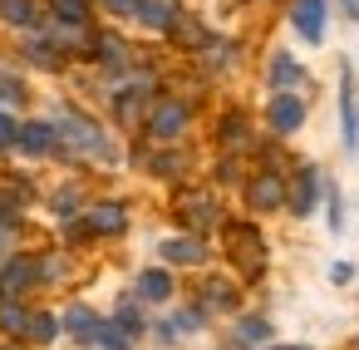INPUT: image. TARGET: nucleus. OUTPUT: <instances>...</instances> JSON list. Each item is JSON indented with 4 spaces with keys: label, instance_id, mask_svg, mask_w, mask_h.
<instances>
[{
    "label": "nucleus",
    "instance_id": "1",
    "mask_svg": "<svg viewBox=\"0 0 359 350\" xmlns=\"http://www.w3.org/2000/svg\"><path fill=\"white\" fill-rule=\"evenodd\" d=\"M226 247H231V261H236L246 276H261V266H266V247H261L256 227H246V222L226 227Z\"/></svg>",
    "mask_w": 359,
    "mask_h": 350
},
{
    "label": "nucleus",
    "instance_id": "2",
    "mask_svg": "<svg viewBox=\"0 0 359 350\" xmlns=\"http://www.w3.org/2000/svg\"><path fill=\"white\" fill-rule=\"evenodd\" d=\"M148 129H153L158 143H168V138H177V134L187 129V109H182L177 99H163V104L153 109V124H148Z\"/></svg>",
    "mask_w": 359,
    "mask_h": 350
},
{
    "label": "nucleus",
    "instance_id": "3",
    "mask_svg": "<svg viewBox=\"0 0 359 350\" xmlns=\"http://www.w3.org/2000/svg\"><path fill=\"white\" fill-rule=\"evenodd\" d=\"M246 197H251V207H256V212H271V207H280V202H285V183H280L276 173H256V183L246 188Z\"/></svg>",
    "mask_w": 359,
    "mask_h": 350
},
{
    "label": "nucleus",
    "instance_id": "4",
    "mask_svg": "<svg viewBox=\"0 0 359 350\" xmlns=\"http://www.w3.org/2000/svg\"><path fill=\"white\" fill-rule=\"evenodd\" d=\"M295 30L310 40V45H320V35H325V0H295Z\"/></svg>",
    "mask_w": 359,
    "mask_h": 350
},
{
    "label": "nucleus",
    "instance_id": "5",
    "mask_svg": "<svg viewBox=\"0 0 359 350\" xmlns=\"http://www.w3.org/2000/svg\"><path fill=\"white\" fill-rule=\"evenodd\" d=\"M177 212H182L187 227H212V222H217V202H212L207 193H182V197H177Z\"/></svg>",
    "mask_w": 359,
    "mask_h": 350
},
{
    "label": "nucleus",
    "instance_id": "6",
    "mask_svg": "<svg viewBox=\"0 0 359 350\" xmlns=\"http://www.w3.org/2000/svg\"><path fill=\"white\" fill-rule=\"evenodd\" d=\"M300 119H305V104H300L295 94H276V99H271V124H276L280 134H295Z\"/></svg>",
    "mask_w": 359,
    "mask_h": 350
},
{
    "label": "nucleus",
    "instance_id": "7",
    "mask_svg": "<svg viewBox=\"0 0 359 350\" xmlns=\"http://www.w3.org/2000/svg\"><path fill=\"white\" fill-rule=\"evenodd\" d=\"M60 134H69L74 148H89V153H104V138L89 119H60Z\"/></svg>",
    "mask_w": 359,
    "mask_h": 350
},
{
    "label": "nucleus",
    "instance_id": "8",
    "mask_svg": "<svg viewBox=\"0 0 359 350\" xmlns=\"http://www.w3.org/2000/svg\"><path fill=\"white\" fill-rule=\"evenodd\" d=\"M315 188H320V173H315V168L295 173V188H290V207H295V217H305V212L315 207Z\"/></svg>",
    "mask_w": 359,
    "mask_h": 350
},
{
    "label": "nucleus",
    "instance_id": "9",
    "mask_svg": "<svg viewBox=\"0 0 359 350\" xmlns=\"http://www.w3.org/2000/svg\"><path fill=\"white\" fill-rule=\"evenodd\" d=\"M163 257H168L172 266H197L207 252H202V242H197V237H172V242H163Z\"/></svg>",
    "mask_w": 359,
    "mask_h": 350
},
{
    "label": "nucleus",
    "instance_id": "10",
    "mask_svg": "<svg viewBox=\"0 0 359 350\" xmlns=\"http://www.w3.org/2000/svg\"><path fill=\"white\" fill-rule=\"evenodd\" d=\"M133 15H138V20H148V25H172L177 0H133Z\"/></svg>",
    "mask_w": 359,
    "mask_h": 350
},
{
    "label": "nucleus",
    "instance_id": "11",
    "mask_svg": "<svg viewBox=\"0 0 359 350\" xmlns=\"http://www.w3.org/2000/svg\"><path fill=\"white\" fill-rule=\"evenodd\" d=\"M15 143H20L25 153H50V148H55V129H50V124H25Z\"/></svg>",
    "mask_w": 359,
    "mask_h": 350
},
{
    "label": "nucleus",
    "instance_id": "12",
    "mask_svg": "<svg viewBox=\"0 0 359 350\" xmlns=\"http://www.w3.org/2000/svg\"><path fill=\"white\" fill-rule=\"evenodd\" d=\"M89 227H94V232H123V227H128V217H123V207H118V202H104V207H94V212H89Z\"/></svg>",
    "mask_w": 359,
    "mask_h": 350
},
{
    "label": "nucleus",
    "instance_id": "13",
    "mask_svg": "<svg viewBox=\"0 0 359 350\" xmlns=\"http://www.w3.org/2000/svg\"><path fill=\"white\" fill-rule=\"evenodd\" d=\"M138 296L143 301H168L172 296V276L168 271H143L138 276Z\"/></svg>",
    "mask_w": 359,
    "mask_h": 350
},
{
    "label": "nucleus",
    "instance_id": "14",
    "mask_svg": "<svg viewBox=\"0 0 359 350\" xmlns=\"http://www.w3.org/2000/svg\"><path fill=\"white\" fill-rule=\"evenodd\" d=\"M168 30H172V40H177V45H192V50H197V45H207V30H202L192 15H172V25H168Z\"/></svg>",
    "mask_w": 359,
    "mask_h": 350
},
{
    "label": "nucleus",
    "instance_id": "15",
    "mask_svg": "<svg viewBox=\"0 0 359 350\" xmlns=\"http://www.w3.org/2000/svg\"><path fill=\"white\" fill-rule=\"evenodd\" d=\"M339 109H344V143L354 148V138H359V114H354V79H349V70H344V94H339Z\"/></svg>",
    "mask_w": 359,
    "mask_h": 350
},
{
    "label": "nucleus",
    "instance_id": "16",
    "mask_svg": "<svg viewBox=\"0 0 359 350\" xmlns=\"http://www.w3.org/2000/svg\"><path fill=\"white\" fill-rule=\"evenodd\" d=\"M89 345H99V350H128V330H123V325H99V320H94Z\"/></svg>",
    "mask_w": 359,
    "mask_h": 350
},
{
    "label": "nucleus",
    "instance_id": "17",
    "mask_svg": "<svg viewBox=\"0 0 359 350\" xmlns=\"http://www.w3.org/2000/svg\"><path fill=\"white\" fill-rule=\"evenodd\" d=\"M94 50H99V55H104V65H114V70H118V65H128V50H123V40H118V35H99V40H94Z\"/></svg>",
    "mask_w": 359,
    "mask_h": 350
},
{
    "label": "nucleus",
    "instance_id": "18",
    "mask_svg": "<svg viewBox=\"0 0 359 350\" xmlns=\"http://www.w3.org/2000/svg\"><path fill=\"white\" fill-rule=\"evenodd\" d=\"M0 15H6L11 25H35V6H30V0H0Z\"/></svg>",
    "mask_w": 359,
    "mask_h": 350
},
{
    "label": "nucleus",
    "instance_id": "19",
    "mask_svg": "<svg viewBox=\"0 0 359 350\" xmlns=\"http://www.w3.org/2000/svg\"><path fill=\"white\" fill-rule=\"evenodd\" d=\"M25 281H35V266H30V261H11L6 271H0V286H6V291H15V286H25Z\"/></svg>",
    "mask_w": 359,
    "mask_h": 350
},
{
    "label": "nucleus",
    "instance_id": "20",
    "mask_svg": "<svg viewBox=\"0 0 359 350\" xmlns=\"http://www.w3.org/2000/svg\"><path fill=\"white\" fill-rule=\"evenodd\" d=\"M271 79L285 89V84H300V65L290 60V55H276V65H271Z\"/></svg>",
    "mask_w": 359,
    "mask_h": 350
},
{
    "label": "nucleus",
    "instance_id": "21",
    "mask_svg": "<svg viewBox=\"0 0 359 350\" xmlns=\"http://www.w3.org/2000/svg\"><path fill=\"white\" fill-rule=\"evenodd\" d=\"M55 15H60V20H69V25H84L89 0H55Z\"/></svg>",
    "mask_w": 359,
    "mask_h": 350
},
{
    "label": "nucleus",
    "instance_id": "22",
    "mask_svg": "<svg viewBox=\"0 0 359 350\" xmlns=\"http://www.w3.org/2000/svg\"><path fill=\"white\" fill-rule=\"evenodd\" d=\"M236 335H241L246 345H266V340H271V325H266V320H241Z\"/></svg>",
    "mask_w": 359,
    "mask_h": 350
},
{
    "label": "nucleus",
    "instance_id": "23",
    "mask_svg": "<svg viewBox=\"0 0 359 350\" xmlns=\"http://www.w3.org/2000/svg\"><path fill=\"white\" fill-rule=\"evenodd\" d=\"M30 60H35L40 70H55V65H60V50L45 45V40H35V45H30Z\"/></svg>",
    "mask_w": 359,
    "mask_h": 350
},
{
    "label": "nucleus",
    "instance_id": "24",
    "mask_svg": "<svg viewBox=\"0 0 359 350\" xmlns=\"http://www.w3.org/2000/svg\"><path fill=\"white\" fill-rule=\"evenodd\" d=\"M222 143H226V148H241V143H246V119H226V124H222Z\"/></svg>",
    "mask_w": 359,
    "mask_h": 350
},
{
    "label": "nucleus",
    "instance_id": "25",
    "mask_svg": "<svg viewBox=\"0 0 359 350\" xmlns=\"http://www.w3.org/2000/svg\"><path fill=\"white\" fill-rule=\"evenodd\" d=\"M25 330H30V340H55V316H30Z\"/></svg>",
    "mask_w": 359,
    "mask_h": 350
},
{
    "label": "nucleus",
    "instance_id": "26",
    "mask_svg": "<svg viewBox=\"0 0 359 350\" xmlns=\"http://www.w3.org/2000/svg\"><path fill=\"white\" fill-rule=\"evenodd\" d=\"M65 325H69V330H79V335H84V340H89V330H94V316H89V311H84V306H74V311H69V316H65Z\"/></svg>",
    "mask_w": 359,
    "mask_h": 350
},
{
    "label": "nucleus",
    "instance_id": "27",
    "mask_svg": "<svg viewBox=\"0 0 359 350\" xmlns=\"http://www.w3.org/2000/svg\"><path fill=\"white\" fill-rule=\"evenodd\" d=\"M138 114H143V104H138V89H133V94L118 99V119H123V124H138Z\"/></svg>",
    "mask_w": 359,
    "mask_h": 350
},
{
    "label": "nucleus",
    "instance_id": "28",
    "mask_svg": "<svg viewBox=\"0 0 359 350\" xmlns=\"http://www.w3.org/2000/svg\"><path fill=\"white\" fill-rule=\"evenodd\" d=\"M207 306L226 311V306H231V286H226V281H212V286H207Z\"/></svg>",
    "mask_w": 359,
    "mask_h": 350
},
{
    "label": "nucleus",
    "instance_id": "29",
    "mask_svg": "<svg viewBox=\"0 0 359 350\" xmlns=\"http://www.w3.org/2000/svg\"><path fill=\"white\" fill-rule=\"evenodd\" d=\"M25 320H30V316H25L20 306H0V325H6V330H25Z\"/></svg>",
    "mask_w": 359,
    "mask_h": 350
},
{
    "label": "nucleus",
    "instance_id": "30",
    "mask_svg": "<svg viewBox=\"0 0 359 350\" xmlns=\"http://www.w3.org/2000/svg\"><path fill=\"white\" fill-rule=\"evenodd\" d=\"M15 138H20V124H15V119H6V114H0V148H11Z\"/></svg>",
    "mask_w": 359,
    "mask_h": 350
},
{
    "label": "nucleus",
    "instance_id": "31",
    "mask_svg": "<svg viewBox=\"0 0 359 350\" xmlns=\"http://www.w3.org/2000/svg\"><path fill=\"white\" fill-rule=\"evenodd\" d=\"M118 325H123V330H128V335H133V330H138V325H143V316H138V311H133V306H123V311H118Z\"/></svg>",
    "mask_w": 359,
    "mask_h": 350
},
{
    "label": "nucleus",
    "instance_id": "32",
    "mask_svg": "<svg viewBox=\"0 0 359 350\" xmlns=\"http://www.w3.org/2000/svg\"><path fill=\"white\" fill-rule=\"evenodd\" d=\"M109 11H118V15H128V11H133V0H109Z\"/></svg>",
    "mask_w": 359,
    "mask_h": 350
},
{
    "label": "nucleus",
    "instance_id": "33",
    "mask_svg": "<svg viewBox=\"0 0 359 350\" xmlns=\"http://www.w3.org/2000/svg\"><path fill=\"white\" fill-rule=\"evenodd\" d=\"M344 15H349V20H359V0H344Z\"/></svg>",
    "mask_w": 359,
    "mask_h": 350
},
{
    "label": "nucleus",
    "instance_id": "34",
    "mask_svg": "<svg viewBox=\"0 0 359 350\" xmlns=\"http://www.w3.org/2000/svg\"><path fill=\"white\" fill-rule=\"evenodd\" d=\"M0 291H6V286H0Z\"/></svg>",
    "mask_w": 359,
    "mask_h": 350
}]
</instances>
